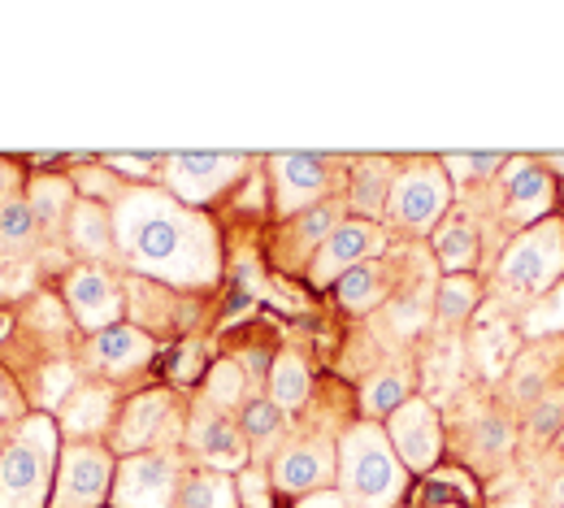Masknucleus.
<instances>
[{"label": "nucleus", "mask_w": 564, "mask_h": 508, "mask_svg": "<svg viewBox=\"0 0 564 508\" xmlns=\"http://www.w3.org/2000/svg\"><path fill=\"white\" fill-rule=\"evenodd\" d=\"M113 252L156 283L205 288L221 270L217 230L205 214L178 205L170 192H127L113 201Z\"/></svg>", "instance_id": "f257e3e1"}, {"label": "nucleus", "mask_w": 564, "mask_h": 508, "mask_svg": "<svg viewBox=\"0 0 564 508\" xmlns=\"http://www.w3.org/2000/svg\"><path fill=\"white\" fill-rule=\"evenodd\" d=\"M62 461V426L26 413L0 435V508H48Z\"/></svg>", "instance_id": "f03ea898"}, {"label": "nucleus", "mask_w": 564, "mask_h": 508, "mask_svg": "<svg viewBox=\"0 0 564 508\" xmlns=\"http://www.w3.org/2000/svg\"><path fill=\"white\" fill-rule=\"evenodd\" d=\"M339 496L352 508H395L409 491V469L395 456L387 426L356 422L339 439Z\"/></svg>", "instance_id": "7ed1b4c3"}, {"label": "nucleus", "mask_w": 564, "mask_h": 508, "mask_svg": "<svg viewBox=\"0 0 564 508\" xmlns=\"http://www.w3.org/2000/svg\"><path fill=\"white\" fill-rule=\"evenodd\" d=\"M564 274V221L561 218H543L534 221L508 252H503V266H499V283L503 291L521 295V300H534L543 291H552Z\"/></svg>", "instance_id": "20e7f679"}, {"label": "nucleus", "mask_w": 564, "mask_h": 508, "mask_svg": "<svg viewBox=\"0 0 564 508\" xmlns=\"http://www.w3.org/2000/svg\"><path fill=\"white\" fill-rule=\"evenodd\" d=\"M183 461L178 452L161 447V452H140V456H122L118 474H113V508H178L183 491Z\"/></svg>", "instance_id": "39448f33"}, {"label": "nucleus", "mask_w": 564, "mask_h": 508, "mask_svg": "<svg viewBox=\"0 0 564 508\" xmlns=\"http://www.w3.org/2000/svg\"><path fill=\"white\" fill-rule=\"evenodd\" d=\"M113 452L100 443H70L57 461V483L48 508H100L113 491Z\"/></svg>", "instance_id": "423d86ee"}, {"label": "nucleus", "mask_w": 564, "mask_h": 508, "mask_svg": "<svg viewBox=\"0 0 564 508\" xmlns=\"http://www.w3.org/2000/svg\"><path fill=\"white\" fill-rule=\"evenodd\" d=\"M161 165H165L161 174H165L170 196L187 209H200L243 174L248 156L243 152H170L161 156Z\"/></svg>", "instance_id": "0eeeda50"}, {"label": "nucleus", "mask_w": 564, "mask_h": 508, "mask_svg": "<svg viewBox=\"0 0 564 508\" xmlns=\"http://www.w3.org/2000/svg\"><path fill=\"white\" fill-rule=\"evenodd\" d=\"M387 214H391L395 226H404L413 235L434 230L438 218L447 214V174H443V161H413V165H404L395 174Z\"/></svg>", "instance_id": "6e6552de"}, {"label": "nucleus", "mask_w": 564, "mask_h": 508, "mask_svg": "<svg viewBox=\"0 0 564 508\" xmlns=\"http://www.w3.org/2000/svg\"><path fill=\"white\" fill-rule=\"evenodd\" d=\"M62 295H66L70 317L91 335L118 326L122 313H127V291L113 279V270H105V266H74L66 274Z\"/></svg>", "instance_id": "1a4fd4ad"}, {"label": "nucleus", "mask_w": 564, "mask_h": 508, "mask_svg": "<svg viewBox=\"0 0 564 508\" xmlns=\"http://www.w3.org/2000/svg\"><path fill=\"white\" fill-rule=\"evenodd\" d=\"M339 474V443L330 439H295V443H282L274 465H270V483L286 491V496H313V491H326Z\"/></svg>", "instance_id": "9d476101"}, {"label": "nucleus", "mask_w": 564, "mask_h": 508, "mask_svg": "<svg viewBox=\"0 0 564 508\" xmlns=\"http://www.w3.org/2000/svg\"><path fill=\"white\" fill-rule=\"evenodd\" d=\"M373 252H382V226L378 221H365V218L339 221L326 235V244L313 252L308 279H313V288H335L352 266L369 261Z\"/></svg>", "instance_id": "9b49d317"}, {"label": "nucleus", "mask_w": 564, "mask_h": 508, "mask_svg": "<svg viewBox=\"0 0 564 508\" xmlns=\"http://www.w3.org/2000/svg\"><path fill=\"white\" fill-rule=\"evenodd\" d=\"M387 439L395 447V456L404 461V469L425 474L438 465L443 456V426L430 400H404L391 418H387Z\"/></svg>", "instance_id": "f8f14e48"}, {"label": "nucleus", "mask_w": 564, "mask_h": 508, "mask_svg": "<svg viewBox=\"0 0 564 508\" xmlns=\"http://www.w3.org/2000/svg\"><path fill=\"white\" fill-rule=\"evenodd\" d=\"M170 439H174V396L143 391L122 409V418L113 426V452L118 456L161 452V443H170Z\"/></svg>", "instance_id": "ddd939ff"}, {"label": "nucleus", "mask_w": 564, "mask_h": 508, "mask_svg": "<svg viewBox=\"0 0 564 508\" xmlns=\"http://www.w3.org/2000/svg\"><path fill=\"white\" fill-rule=\"evenodd\" d=\"M270 179H274L279 214L282 218H300L326 192L330 165H326V156H313V152H279V156H270Z\"/></svg>", "instance_id": "4468645a"}, {"label": "nucleus", "mask_w": 564, "mask_h": 508, "mask_svg": "<svg viewBox=\"0 0 564 508\" xmlns=\"http://www.w3.org/2000/svg\"><path fill=\"white\" fill-rule=\"evenodd\" d=\"M187 443H192V452L205 461V469H217V474H226V469H248V439L239 431V422H230L226 413H217L209 404L192 413V422H187Z\"/></svg>", "instance_id": "2eb2a0df"}, {"label": "nucleus", "mask_w": 564, "mask_h": 508, "mask_svg": "<svg viewBox=\"0 0 564 508\" xmlns=\"http://www.w3.org/2000/svg\"><path fill=\"white\" fill-rule=\"evenodd\" d=\"M499 183H503V209L508 218L517 221H543L556 205V192H552V179L539 161L530 156H508L503 170H499Z\"/></svg>", "instance_id": "dca6fc26"}, {"label": "nucleus", "mask_w": 564, "mask_h": 508, "mask_svg": "<svg viewBox=\"0 0 564 508\" xmlns=\"http://www.w3.org/2000/svg\"><path fill=\"white\" fill-rule=\"evenodd\" d=\"M152 353H156L152 335H143L135 326H127V322L100 331V335L91 339V348H87L91 365H96L100 374H109V378H122V374L143 369V365L152 361Z\"/></svg>", "instance_id": "f3484780"}, {"label": "nucleus", "mask_w": 564, "mask_h": 508, "mask_svg": "<svg viewBox=\"0 0 564 508\" xmlns=\"http://www.w3.org/2000/svg\"><path fill=\"white\" fill-rule=\"evenodd\" d=\"M113 422V391L105 382H78L66 404H62V431L74 435V443H91V435H100Z\"/></svg>", "instance_id": "a211bd4d"}, {"label": "nucleus", "mask_w": 564, "mask_h": 508, "mask_svg": "<svg viewBox=\"0 0 564 508\" xmlns=\"http://www.w3.org/2000/svg\"><path fill=\"white\" fill-rule=\"evenodd\" d=\"M395 165L387 156H365L356 161L352 170V209L365 221H373L378 214H387V201H391V187H395Z\"/></svg>", "instance_id": "6ab92c4d"}, {"label": "nucleus", "mask_w": 564, "mask_h": 508, "mask_svg": "<svg viewBox=\"0 0 564 508\" xmlns=\"http://www.w3.org/2000/svg\"><path fill=\"white\" fill-rule=\"evenodd\" d=\"M66 235H70L74 252L100 261L113 252V214L100 201H78L70 209V221H66Z\"/></svg>", "instance_id": "aec40b11"}, {"label": "nucleus", "mask_w": 564, "mask_h": 508, "mask_svg": "<svg viewBox=\"0 0 564 508\" xmlns=\"http://www.w3.org/2000/svg\"><path fill=\"white\" fill-rule=\"evenodd\" d=\"M26 205H31V214H35V226L62 230V226L70 221V209L78 205V196H74V187L66 179L44 174V179H35V183L26 187Z\"/></svg>", "instance_id": "412c9836"}, {"label": "nucleus", "mask_w": 564, "mask_h": 508, "mask_svg": "<svg viewBox=\"0 0 564 508\" xmlns=\"http://www.w3.org/2000/svg\"><path fill=\"white\" fill-rule=\"evenodd\" d=\"M270 400L279 404L282 413L286 409H300L304 400H308V387H313V374H308V365H304V357L300 353H279L274 357V365H270Z\"/></svg>", "instance_id": "4be33fe9"}, {"label": "nucleus", "mask_w": 564, "mask_h": 508, "mask_svg": "<svg viewBox=\"0 0 564 508\" xmlns=\"http://www.w3.org/2000/svg\"><path fill=\"white\" fill-rule=\"evenodd\" d=\"M178 508H243L239 505V487L230 474H217V469H196L183 478V491H178Z\"/></svg>", "instance_id": "5701e85b"}, {"label": "nucleus", "mask_w": 564, "mask_h": 508, "mask_svg": "<svg viewBox=\"0 0 564 508\" xmlns=\"http://www.w3.org/2000/svg\"><path fill=\"white\" fill-rule=\"evenodd\" d=\"M434 252H438V261H443L447 274H465L478 261V235H474V226L452 218L434 235Z\"/></svg>", "instance_id": "b1692460"}, {"label": "nucleus", "mask_w": 564, "mask_h": 508, "mask_svg": "<svg viewBox=\"0 0 564 508\" xmlns=\"http://www.w3.org/2000/svg\"><path fill=\"white\" fill-rule=\"evenodd\" d=\"M382 291H387V283H382V270H378L373 261H360V266H352V270L335 283L339 304L352 309V313H369V309L382 300Z\"/></svg>", "instance_id": "393cba45"}, {"label": "nucleus", "mask_w": 564, "mask_h": 508, "mask_svg": "<svg viewBox=\"0 0 564 508\" xmlns=\"http://www.w3.org/2000/svg\"><path fill=\"white\" fill-rule=\"evenodd\" d=\"M248 400V374L239 369V361H217L205 374V404L226 413V409H239Z\"/></svg>", "instance_id": "a878e982"}, {"label": "nucleus", "mask_w": 564, "mask_h": 508, "mask_svg": "<svg viewBox=\"0 0 564 508\" xmlns=\"http://www.w3.org/2000/svg\"><path fill=\"white\" fill-rule=\"evenodd\" d=\"M35 214H31V205H26V196H13L9 205H0V252H9V257H18V252H26L31 248V239H35Z\"/></svg>", "instance_id": "bb28decb"}, {"label": "nucleus", "mask_w": 564, "mask_h": 508, "mask_svg": "<svg viewBox=\"0 0 564 508\" xmlns=\"http://www.w3.org/2000/svg\"><path fill=\"white\" fill-rule=\"evenodd\" d=\"M282 422H286V413H282L270 396H248V400L239 404V431H243L248 443L274 439L282 431Z\"/></svg>", "instance_id": "cd10ccee"}, {"label": "nucleus", "mask_w": 564, "mask_h": 508, "mask_svg": "<svg viewBox=\"0 0 564 508\" xmlns=\"http://www.w3.org/2000/svg\"><path fill=\"white\" fill-rule=\"evenodd\" d=\"M404 400H413V396H409V378H404V374H378V378L365 387V396H360V404H365L369 422H373V418H391Z\"/></svg>", "instance_id": "c85d7f7f"}, {"label": "nucleus", "mask_w": 564, "mask_h": 508, "mask_svg": "<svg viewBox=\"0 0 564 508\" xmlns=\"http://www.w3.org/2000/svg\"><path fill=\"white\" fill-rule=\"evenodd\" d=\"M434 309H438V317H443L447 326H456V322H465V317L478 309V288H474L465 274H447V279L438 283Z\"/></svg>", "instance_id": "c756f323"}, {"label": "nucleus", "mask_w": 564, "mask_h": 508, "mask_svg": "<svg viewBox=\"0 0 564 508\" xmlns=\"http://www.w3.org/2000/svg\"><path fill=\"white\" fill-rule=\"evenodd\" d=\"M443 170L456 179V183H478V179H491L495 170H503V152H447L438 156Z\"/></svg>", "instance_id": "7c9ffc66"}, {"label": "nucleus", "mask_w": 564, "mask_h": 508, "mask_svg": "<svg viewBox=\"0 0 564 508\" xmlns=\"http://www.w3.org/2000/svg\"><path fill=\"white\" fill-rule=\"evenodd\" d=\"M521 326H525V335H561L564 331V283H556L539 304H530Z\"/></svg>", "instance_id": "2f4dec72"}, {"label": "nucleus", "mask_w": 564, "mask_h": 508, "mask_svg": "<svg viewBox=\"0 0 564 508\" xmlns=\"http://www.w3.org/2000/svg\"><path fill=\"white\" fill-rule=\"evenodd\" d=\"M335 226H339L335 221V205H313L308 214L295 218V252H308V248L317 252Z\"/></svg>", "instance_id": "473e14b6"}, {"label": "nucleus", "mask_w": 564, "mask_h": 508, "mask_svg": "<svg viewBox=\"0 0 564 508\" xmlns=\"http://www.w3.org/2000/svg\"><path fill=\"white\" fill-rule=\"evenodd\" d=\"M556 431H564V387H552V391L539 396L534 409H530V435L552 439Z\"/></svg>", "instance_id": "72a5a7b5"}, {"label": "nucleus", "mask_w": 564, "mask_h": 508, "mask_svg": "<svg viewBox=\"0 0 564 508\" xmlns=\"http://www.w3.org/2000/svg\"><path fill=\"white\" fill-rule=\"evenodd\" d=\"M508 447H512V431H508V422H503L499 413H487V418H482V426H478V435H474V452H482L487 461H499Z\"/></svg>", "instance_id": "f704fd0d"}, {"label": "nucleus", "mask_w": 564, "mask_h": 508, "mask_svg": "<svg viewBox=\"0 0 564 508\" xmlns=\"http://www.w3.org/2000/svg\"><path fill=\"white\" fill-rule=\"evenodd\" d=\"M235 487H239V505L243 508H270V478H265V469L248 465Z\"/></svg>", "instance_id": "c9c22d12"}, {"label": "nucleus", "mask_w": 564, "mask_h": 508, "mask_svg": "<svg viewBox=\"0 0 564 508\" xmlns=\"http://www.w3.org/2000/svg\"><path fill=\"white\" fill-rule=\"evenodd\" d=\"M22 418H26V413H22V391L9 382V374H0V426H4V422L13 426V422H22Z\"/></svg>", "instance_id": "e433bc0d"}, {"label": "nucleus", "mask_w": 564, "mask_h": 508, "mask_svg": "<svg viewBox=\"0 0 564 508\" xmlns=\"http://www.w3.org/2000/svg\"><path fill=\"white\" fill-rule=\"evenodd\" d=\"M18 187H22L18 161H4V156H0V205H9V201L18 196Z\"/></svg>", "instance_id": "4c0bfd02"}, {"label": "nucleus", "mask_w": 564, "mask_h": 508, "mask_svg": "<svg viewBox=\"0 0 564 508\" xmlns=\"http://www.w3.org/2000/svg\"><path fill=\"white\" fill-rule=\"evenodd\" d=\"M295 508H352L344 496H339V487H326V491H313V496H304Z\"/></svg>", "instance_id": "58836bf2"}, {"label": "nucleus", "mask_w": 564, "mask_h": 508, "mask_svg": "<svg viewBox=\"0 0 564 508\" xmlns=\"http://www.w3.org/2000/svg\"><path fill=\"white\" fill-rule=\"evenodd\" d=\"M105 165H131L127 174H148V165H156V156H122V152H113V156H105Z\"/></svg>", "instance_id": "ea45409f"}, {"label": "nucleus", "mask_w": 564, "mask_h": 508, "mask_svg": "<svg viewBox=\"0 0 564 508\" xmlns=\"http://www.w3.org/2000/svg\"><path fill=\"white\" fill-rule=\"evenodd\" d=\"M552 505L564 508V474L556 478V483H552Z\"/></svg>", "instance_id": "a19ab883"}, {"label": "nucleus", "mask_w": 564, "mask_h": 508, "mask_svg": "<svg viewBox=\"0 0 564 508\" xmlns=\"http://www.w3.org/2000/svg\"><path fill=\"white\" fill-rule=\"evenodd\" d=\"M495 508H534V505H530L525 496H512V500H499V505H495Z\"/></svg>", "instance_id": "79ce46f5"}, {"label": "nucleus", "mask_w": 564, "mask_h": 508, "mask_svg": "<svg viewBox=\"0 0 564 508\" xmlns=\"http://www.w3.org/2000/svg\"><path fill=\"white\" fill-rule=\"evenodd\" d=\"M547 165H556V170L564 174V152H556V156H547Z\"/></svg>", "instance_id": "37998d69"}, {"label": "nucleus", "mask_w": 564, "mask_h": 508, "mask_svg": "<svg viewBox=\"0 0 564 508\" xmlns=\"http://www.w3.org/2000/svg\"><path fill=\"white\" fill-rule=\"evenodd\" d=\"M443 508H465V505H443Z\"/></svg>", "instance_id": "c03bdc74"}, {"label": "nucleus", "mask_w": 564, "mask_h": 508, "mask_svg": "<svg viewBox=\"0 0 564 508\" xmlns=\"http://www.w3.org/2000/svg\"><path fill=\"white\" fill-rule=\"evenodd\" d=\"M561 456H564V435H561Z\"/></svg>", "instance_id": "a18cd8bd"}]
</instances>
